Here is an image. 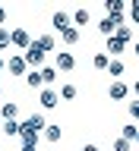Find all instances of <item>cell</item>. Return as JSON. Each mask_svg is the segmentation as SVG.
<instances>
[{"instance_id":"obj_1","label":"cell","mask_w":139,"mask_h":151,"mask_svg":"<svg viewBox=\"0 0 139 151\" xmlns=\"http://www.w3.org/2000/svg\"><path fill=\"white\" fill-rule=\"evenodd\" d=\"M104 9H108V19H114L117 25H123V9H127L123 0H104Z\"/></svg>"},{"instance_id":"obj_2","label":"cell","mask_w":139,"mask_h":151,"mask_svg":"<svg viewBox=\"0 0 139 151\" xmlns=\"http://www.w3.org/2000/svg\"><path fill=\"white\" fill-rule=\"evenodd\" d=\"M9 41H13L9 47H19V50H28L32 47V35H28L25 28H13L9 32Z\"/></svg>"},{"instance_id":"obj_3","label":"cell","mask_w":139,"mask_h":151,"mask_svg":"<svg viewBox=\"0 0 139 151\" xmlns=\"http://www.w3.org/2000/svg\"><path fill=\"white\" fill-rule=\"evenodd\" d=\"M22 60H25V66H32V69H41V66H44V54L35 47V41H32V47L22 54Z\"/></svg>"},{"instance_id":"obj_4","label":"cell","mask_w":139,"mask_h":151,"mask_svg":"<svg viewBox=\"0 0 139 151\" xmlns=\"http://www.w3.org/2000/svg\"><path fill=\"white\" fill-rule=\"evenodd\" d=\"M51 25H54V32H60V35H63L66 28H73V19H70V13H63V9H57L54 16H51Z\"/></svg>"},{"instance_id":"obj_5","label":"cell","mask_w":139,"mask_h":151,"mask_svg":"<svg viewBox=\"0 0 139 151\" xmlns=\"http://www.w3.org/2000/svg\"><path fill=\"white\" fill-rule=\"evenodd\" d=\"M44 126H47V120L41 116V113H32V116L22 123V129H25V132H35V135H41V132H44Z\"/></svg>"},{"instance_id":"obj_6","label":"cell","mask_w":139,"mask_h":151,"mask_svg":"<svg viewBox=\"0 0 139 151\" xmlns=\"http://www.w3.org/2000/svg\"><path fill=\"white\" fill-rule=\"evenodd\" d=\"M38 101H41V107H44V110H54L57 104H60V94H57L54 88H41V94H38Z\"/></svg>"},{"instance_id":"obj_7","label":"cell","mask_w":139,"mask_h":151,"mask_svg":"<svg viewBox=\"0 0 139 151\" xmlns=\"http://www.w3.org/2000/svg\"><path fill=\"white\" fill-rule=\"evenodd\" d=\"M7 69H9V76H25L28 73V66H25V60H22V54H13L7 60Z\"/></svg>"},{"instance_id":"obj_8","label":"cell","mask_w":139,"mask_h":151,"mask_svg":"<svg viewBox=\"0 0 139 151\" xmlns=\"http://www.w3.org/2000/svg\"><path fill=\"white\" fill-rule=\"evenodd\" d=\"M73 66H76V57L70 54V50H60V54H57V66H54V69H60V73H70Z\"/></svg>"},{"instance_id":"obj_9","label":"cell","mask_w":139,"mask_h":151,"mask_svg":"<svg viewBox=\"0 0 139 151\" xmlns=\"http://www.w3.org/2000/svg\"><path fill=\"white\" fill-rule=\"evenodd\" d=\"M127 94H130V88H127L123 82H117V79H114V82H111V88H108V98H111V101H123Z\"/></svg>"},{"instance_id":"obj_10","label":"cell","mask_w":139,"mask_h":151,"mask_svg":"<svg viewBox=\"0 0 139 151\" xmlns=\"http://www.w3.org/2000/svg\"><path fill=\"white\" fill-rule=\"evenodd\" d=\"M16 113H19V104L16 101H3V104H0V120H3V123L16 120Z\"/></svg>"},{"instance_id":"obj_11","label":"cell","mask_w":139,"mask_h":151,"mask_svg":"<svg viewBox=\"0 0 139 151\" xmlns=\"http://www.w3.org/2000/svg\"><path fill=\"white\" fill-rule=\"evenodd\" d=\"M41 135H44V142H47V145H57V142L63 139V129H60V126H51V123H47Z\"/></svg>"},{"instance_id":"obj_12","label":"cell","mask_w":139,"mask_h":151,"mask_svg":"<svg viewBox=\"0 0 139 151\" xmlns=\"http://www.w3.org/2000/svg\"><path fill=\"white\" fill-rule=\"evenodd\" d=\"M54 44H57V41H54V35H38V38H35V47L41 50V54L54 50Z\"/></svg>"},{"instance_id":"obj_13","label":"cell","mask_w":139,"mask_h":151,"mask_svg":"<svg viewBox=\"0 0 139 151\" xmlns=\"http://www.w3.org/2000/svg\"><path fill=\"white\" fill-rule=\"evenodd\" d=\"M38 76H41V85H54L57 82V69H54V66H41Z\"/></svg>"},{"instance_id":"obj_14","label":"cell","mask_w":139,"mask_h":151,"mask_svg":"<svg viewBox=\"0 0 139 151\" xmlns=\"http://www.w3.org/2000/svg\"><path fill=\"white\" fill-rule=\"evenodd\" d=\"M70 19H73V28H79V25H85V22L92 19V13H89L85 6H79V9H76V13H73Z\"/></svg>"},{"instance_id":"obj_15","label":"cell","mask_w":139,"mask_h":151,"mask_svg":"<svg viewBox=\"0 0 139 151\" xmlns=\"http://www.w3.org/2000/svg\"><path fill=\"white\" fill-rule=\"evenodd\" d=\"M19 142H22V148H32V151L38 148V135H35V132H25V129H22V132H19Z\"/></svg>"},{"instance_id":"obj_16","label":"cell","mask_w":139,"mask_h":151,"mask_svg":"<svg viewBox=\"0 0 139 151\" xmlns=\"http://www.w3.org/2000/svg\"><path fill=\"white\" fill-rule=\"evenodd\" d=\"M98 32H101L104 38H111L114 32H117V22H114V19H108V16H104L101 22H98Z\"/></svg>"},{"instance_id":"obj_17","label":"cell","mask_w":139,"mask_h":151,"mask_svg":"<svg viewBox=\"0 0 139 151\" xmlns=\"http://www.w3.org/2000/svg\"><path fill=\"white\" fill-rule=\"evenodd\" d=\"M19 132H22V123H19V120H7V123H3V135L13 139V135H19Z\"/></svg>"},{"instance_id":"obj_18","label":"cell","mask_w":139,"mask_h":151,"mask_svg":"<svg viewBox=\"0 0 139 151\" xmlns=\"http://www.w3.org/2000/svg\"><path fill=\"white\" fill-rule=\"evenodd\" d=\"M114 38L127 44V41H133V28H130V25H117V32H114Z\"/></svg>"},{"instance_id":"obj_19","label":"cell","mask_w":139,"mask_h":151,"mask_svg":"<svg viewBox=\"0 0 139 151\" xmlns=\"http://www.w3.org/2000/svg\"><path fill=\"white\" fill-rule=\"evenodd\" d=\"M136 135H139V126H136V123H127L123 132H120V139H127V142H136Z\"/></svg>"},{"instance_id":"obj_20","label":"cell","mask_w":139,"mask_h":151,"mask_svg":"<svg viewBox=\"0 0 139 151\" xmlns=\"http://www.w3.org/2000/svg\"><path fill=\"white\" fill-rule=\"evenodd\" d=\"M79 38H82L79 28H66V32H63V44H79Z\"/></svg>"},{"instance_id":"obj_21","label":"cell","mask_w":139,"mask_h":151,"mask_svg":"<svg viewBox=\"0 0 139 151\" xmlns=\"http://www.w3.org/2000/svg\"><path fill=\"white\" fill-rule=\"evenodd\" d=\"M108 63H111V57H108V54H95L92 57V66H95V69H108Z\"/></svg>"},{"instance_id":"obj_22","label":"cell","mask_w":139,"mask_h":151,"mask_svg":"<svg viewBox=\"0 0 139 151\" xmlns=\"http://www.w3.org/2000/svg\"><path fill=\"white\" fill-rule=\"evenodd\" d=\"M25 85H28V88H41V76H38V69L25 73Z\"/></svg>"},{"instance_id":"obj_23","label":"cell","mask_w":139,"mask_h":151,"mask_svg":"<svg viewBox=\"0 0 139 151\" xmlns=\"http://www.w3.org/2000/svg\"><path fill=\"white\" fill-rule=\"evenodd\" d=\"M57 94H60L63 101H73V98H76V85H70V82H66V85H63V88H60Z\"/></svg>"},{"instance_id":"obj_24","label":"cell","mask_w":139,"mask_h":151,"mask_svg":"<svg viewBox=\"0 0 139 151\" xmlns=\"http://www.w3.org/2000/svg\"><path fill=\"white\" fill-rule=\"evenodd\" d=\"M123 69H127L123 60H111V63H108V73H111V76H123Z\"/></svg>"},{"instance_id":"obj_25","label":"cell","mask_w":139,"mask_h":151,"mask_svg":"<svg viewBox=\"0 0 139 151\" xmlns=\"http://www.w3.org/2000/svg\"><path fill=\"white\" fill-rule=\"evenodd\" d=\"M9 44H13L9 41V28H0V50H7Z\"/></svg>"},{"instance_id":"obj_26","label":"cell","mask_w":139,"mask_h":151,"mask_svg":"<svg viewBox=\"0 0 139 151\" xmlns=\"http://www.w3.org/2000/svg\"><path fill=\"white\" fill-rule=\"evenodd\" d=\"M127 110H130V120L139 123V101H130V107H127Z\"/></svg>"},{"instance_id":"obj_27","label":"cell","mask_w":139,"mask_h":151,"mask_svg":"<svg viewBox=\"0 0 139 151\" xmlns=\"http://www.w3.org/2000/svg\"><path fill=\"white\" fill-rule=\"evenodd\" d=\"M130 145H133V142H127V139H117V142H114V151H130Z\"/></svg>"},{"instance_id":"obj_28","label":"cell","mask_w":139,"mask_h":151,"mask_svg":"<svg viewBox=\"0 0 139 151\" xmlns=\"http://www.w3.org/2000/svg\"><path fill=\"white\" fill-rule=\"evenodd\" d=\"M130 16L139 22V0H133V3H130Z\"/></svg>"},{"instance_id":"obj_29","label":"cell","mask_w":139,"mask_h":151,"mask_svg":"<svg viewBox=\"0 0 139 151\" xmlns=\"http://www.w3.org/2000/svg\"><path fill=\"white\" fill-rule=\"evenodd\" d=\"M3 22H7V9L0 6V28H3Z\"/></svg>"},{"instance_id":"obj_30","label":"cell","mask_w":139,"mask_h":151,"mask_svg":"<svg viewBox=\"0 0 139 151\" xmlns=\"http://www.w3.org/2000/svg\"><path fill=\"white\" fill-rule=\"evenodd\" d=\"M82 151H98V145H82Z\"/></svg>"},{"instance_id":"obj_31","label":"cell","mask_w":139,"mask_h":151,"mask_svg":"<svg viewBox=\"0 0 139 151\" xmlns=\"http://www.w3.org/2000/svg\"><path fill=\"white\" fill-rule=\"evenodd\" d=\"M133 94H136V98H139V79H136V82H133Z\"/></svg>"},{"instance_id":"obj_32","label":"cell","mask_w":139,"mask_h":151,"mask_svg":"<svg viewBox=\"0 0 139 151\" xmlns=\"http://www.w3.org/2000/svg\"><path fill=\"white\" fill-rule=\"evenodd\" d=\"M133 54H136V57H139V41H136V44H133Z\"/></svg>"},{"instance_id":"obj_33","label":"cell","mask_w":139,"mask_h":151,"mask_svg":"<svg viewBox=\"0 0 139 151\" xmlns=\"http://www.w3.org/2000/svg\"><path fill=\"white\" fill-rule=\"evenodd\" d=\"M0 69H7V60H3V57H0Z\"/></svg>"},{"instance_id":"obj_34","label":"cell","mask_w":139,"mask_h":151,"mask_svg":"<svg viewBox=\"0 0 139 151\" xmlns=\"http://www.w3.org/2000/svg\"><path fill=\"white\" fill-rule=\"evenodd\" d=\"M22 151H32V148H22Z\"/></svg>"},{"instance_id":"obj_35","label":"cell","mask_w":139,"mask_h":151,"mask_svg":"<svg viewBox=\"0 0 139 151\" xmlns=\"http://www.w3.org/2000/svg\"><path fill=\"white\" fill-rule=\"evenodd\" d=\"M0 94H3V88H0Z\"/></svg>"},{"instance_id":"obj_36","label":"cell","mask_w":139,"mask_h":151,"mask_svg":"<svg viewBox=\"0 0 139 151\" xmlns=\"http://www.w3.org/2000/svg\"><path fill=\"white\" fill-rule=\"evenodd\" d=\"M136 142H139V135H136Z\"/></svg>"}]
</instances>
